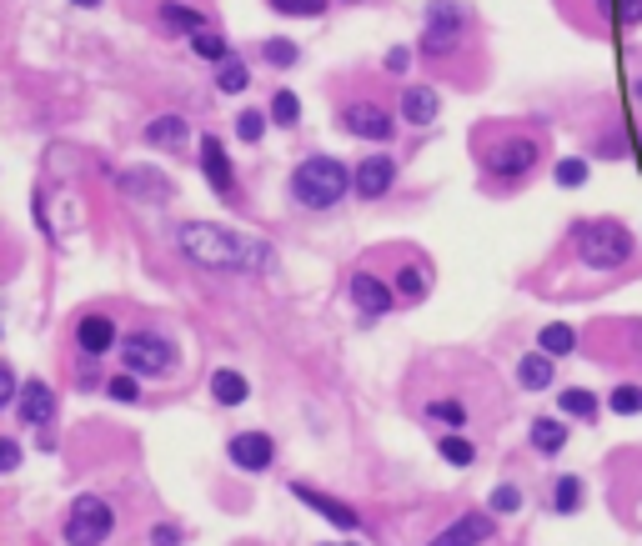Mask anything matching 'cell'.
Masks as SVG:
<instances>
[{"instance_id":"7c38bea8","label":"cell","mask_w":642,"mask_h":546,"mask_svg":"<svg viewBox=\"0 0 642 546\" xmlns=\"http://www.w3.org/2000/svg\"><path fill=\"white\" fill-rule=\"evenodd\" d=\"M201 171L216 186V196H226V201L236 196V176H231V161H226V151H221L216 136H201Z\"/></svg>"},{"instance_id":"836d02e7","label":"cell","mask_w":642,"mask_h":546,"mask_svg":"<svg viewBox=\"0 0 642 546\" xmlns=\"http://www.w3.org/2000/svg\"><path fill=\"white\" fill-rule=\"evenodd\" d=\"M497 516H512V511H522V486L517 481H502L497 491H492V501H487Z\"/></svg>"},{"instance_id":"ffe728a7","label":"cell","mask_w":642,"mask_h":546,"mask_svg":"<svg viewBox=\"0 0 642 546\" xmlns=\"http://www.w3.org/2000/svg\"><path fill=\"white\" fill-rule=\"evenodd\" d=\"M121 191L126 196H141V201H171V181L156 176V171H126L121 176Z\"/></svg>"},{"instance_id":"8992f818","label":"cell","mask_w":642,"mask_h":546,"mask_svg":"<svg viewBox=\"0 0 642 546\" xmlns=\"http://www.w3.org/2000/svg\"><path fill=\"white\" fill-rule=\"evenodd\" d=\"M121 356H126V366H131L136 376H166V371L176 366V346H171L166 336H151V331L126 336V341H121Z\"/></svg>"},{"instance_id":"30bf717a","label":"cell","mask_w":642,"mask_h":546,"mask_svg":"<svg viewBox=\"0 0 642 546\" xmlns=\"http://www.w3.org/2000/svg\"><path fill=\"white\" fill-rule=\"evenodd\" d=\"M352 301H357L362 316H387V311L397 306V291L382 286L372 271H357V276H352Z\"/></svg>"},{"instance_id":"b9f144b4","label":"cell","mask_w":642,"mask_h":546,"mask_svg":"<svg viewBox=\"0 0 642 546\" xmlns=\"http://www.w3.org/2000/svg\"><path fill=\"white\" fill-rule=\"evenodd\" d=\"M11 396H21V386H16V376H11V366L0 361V406H6Z\"/></svg>"},{"instance_id":"9a60e30c","label":"cell","mask_w":642,"mask_h":546,"mask_svg":"<svg viewBox=\"0 0 642 546\" xmlns=\"http://www.w3.org/2000/svg\"><path fill=\"white\" fill-rule=\"evenodd\" d=\"M56 416V391L46 381H26L21 386V421L26 426H46Z\"/></svg>"},{"instance_id":"7a4b0ae2","label":"cell","mask_w":642,"mask_h":546,"mask_svg":"<svg viewBox=\"0 0 642 546\" xmlns=\"http://www.w3.org/2000/svg\"><path fill=\"white\" fill-rule=\"evenodd\" d=\"M547 156V136H537L532 126H482L477 131V161L487 171V181L497 186H517L527 181Z\"/></svg>"},{"instance_id":"8fae6325","label":"cell","mask_w":642,"mask_h":546,"mask_svg":"<svg viewBox=\"0 0 642 546\" xmlns=\"http://www.w3.org/2000/svg\"><path fill=\"white\" fill-rule=\"evenodd\" d=\"M226 451H231V461H236L241 471H266L271 456H276V446H271L266 431H241V436H231Z\"/></svg>"},{"instance_id":"5bb4252c","label":"cell","mask_w":642,"mask_h":546,"mask_svg":"<svg viewBox=\"0 0 642 546\" xmlns=\"http://www.w3.org/2000/svg\"><path fill=\"white\" fill-rule=\"evenodd\" d=\"M76 346H81L86 356H106V351L116 346L111 316H81V321H76Z\"/></svg>"},{"instance_id":"ac0fdd59","label":"cell","mask_w":642,"mask_h":546,"mask_svg":"<svg viewBox=\"0 0 642 546\" xmlns=\"http://www.w3.org/2000/svg\"><path fill=\"white\" fill-rule=\"evenodd\" d=\"M552 361H557V356H547V351H527V356L517 361V386H522V391H547L552 376H557Z\"/></svg>"},{"instance_id":"d6a6232c","label":"cell","mask_w":642,"mask_h":546,"mask_svg":"<svg viewBox=\"0 0 642 546\" xmlns=\"http://www.w3.org/2000/svg\"><path fill=\"white\" fill-rule=\"evenodd\" d=\"M271 121H276V126H296V121H301V101H296L291 91H276V96H271Z\"/></svg>"},{"instance_id":"bcb514c9","label":"cell","mask_w":642,"mask_h":546,"mask_svg":"<svg viewBox=\"0 0 642 546\" xmlns=\"http://www.w3.org/2000/svg\"><path fill=\"white\" fill-rule=\"evenodd\" d=\"M76 6H101V0H76Z\"/></svg>"},{"instance_id":"ba28073f","label":"cell","mask_w":642,"mask_h":546,"mask_svg":"<svg viewBox=\"0 0 642 546\" xmlns=\"http://www.w3.org/2000/svg\"><path fill=\"white\" fill-rule=\"evenodd\" d=\"M347 131H357V136H367V141H392V131H397V121H392V111L387 106H377V101H357V106H347Z\"/></svg>"},{"instance_id":"74e56055","label":"cell","mask_w":642,"mask_h":546,"mask_svg":"<svg viewBox=\"0 0 642 546\" xmlns=\"http://www.w3.org/2000/svg\"><path fill=\"white\" fill-rule=\"evenodd\" d=\"M106 391H111V401H136V396H141V386H136V371H126V376H111V381H106Z\"/></svg>"},{"instance_id":"6da1fadb","label":"cell","mask_w":642,"mask_h":546,"mask_svg":"<svg viewBox=\"0 0 642 546\" xmlns=\"http://www.w3.org/2000/svg\"><path fill=\"white\" fill-rule=\"evenodd\" d=\"M176 246L191 266H206V271H271L276 266V251L261 246V241H241L236 231L226 226H211V221H186L176 231Z\"/></svg>"},{"instance_id":"44dd1931","label":"cell","mask_w":642,"mask_h":546,"mask_svg":"<svg viewBox=\"0 0 642 546\" xmlns=\"http://www.w3.org/2000/svg\"><path fill=\"white\" fill-rule=\"evenodd\" d=\"M567 421L562 416H537L532 421V451H542V456H557L562 446H567Z\"/></svg>"},{"instance_id":"52a82bcc","label":"cell","mask_w":642,"mask_h":546,"mask_svg":"<svg viewBox=\"0 0 642 546\" xmlns=\"http://www.w3.org/2000/svg\"><path fill=\"white\" fill-rule=\"evenodd\" d=\"M111 526H116V511L106 501H96V496H81L71 506V516H66V541L71 546H96V541L111 536Z\"/></svg>"},{"instance_id":"e575fe53","label":"cell","mask_w":642,"mask_h":546,"mask_svg":"<svg viewBox=\"0 0 642 546\" xmlns=\"http://www.w3.org/2000/svg\"><path fill=\"white\" fill-rule=\"evenodd\" d=\"M191 51L206 56V61H226V41L211 36V31H196V36H191Z\"/></svg>"},{"instance_id":"9c48e42d","label":"cell","mask_w":642,"mask_h":546,"mask_svg":"<svg viewBox=\"0 0 642 546\" xmlns=\"http://www.w3.org/2000/svg\"><path fill=\"white\" fill-rule=\"evenodd\" d=\"M392 181H397V161H392V156H367V161L352 171V191L367 196V201H382V196L392 191Z\"/></svg>"},{"instance_id":"4dcf8cb0","label":"cell","mask_w":642,"mask_h":546,"mask_svg":"<svg viewBox=\"0 0 642 546\" xmlns=\"http://www.w3.org/2000/svg\"><path fill=\"white\" fill-rule=\"evenodd\" d=\"M216 86H221L226 96H241V91L251 86V71H246L241 61H231V56H226V61H221V76H216Z\"/></svg>"},{"instance_id":"7402d4cb","label":"cell","mask_w":642,"mask_h":546,"mask_svg":"<svg viewBox=\"0 0 642 546\" xmlns=\"http://www.w3.org/2000/svg\"><path fill=\"white\" fill-rule=\"evenodd\" d=\"M146 141H151V146H161V151H181V146L191 141V131H186V121H181V116H156V121L146 126Z\"/></svg>"},{"instance_id":"f35d334b","label":"cell","mask_w":642,"mask_h":546,"mask_svg":"<svg viewBox=\"0 0 642 546\" xmlns=\"http://www.w3.org/2000/svg\"><path fill=\"white\" fill-rule=\"evenodd\" d=\"M612 11H617V26H622V31H637V26H642V0H617Z\"/></svg>"},{"instance_id":"d590c367","label":"cell","mask_w":642,"mask_h":546,"mask_svg":"<svg viewBox=\"0 0 642 546\" xmlns=\"http://www.w3.org/2000/svg\"><path fill=\"white\" fill-rule=\"evenodd\" d=\"M281 16H321L327 11V0H271Z\"/></svg>"},{"instance_id":"603a6c76","label":"cell","mask_w":642,"mask_h":546,"mask_svg":"<svg viewBox=\"0 0 642 546\" xmlns=\"http://www.w3.org/2000/svg\"><path fill=\"white\" fill-rule=\"evenodd\" d=\"M582 496H587V486H582V476H577V471H562V476L552 481V511H557V516L582 511Z\"/></svg>"},{"instance_id":"d4e9b609","label":"cell","mask_w":642,"mask_h":546,"mask_svg":"<svg viewBox=\"0 0 642 546\" xmlns=\"http://www.w3.org/2000/svg\"><path fill=\"white\" fill-rule=\"evenodd\" d=\"M557 406H562V416H577L582 426H592V421H597V411H602V406H597V396H592L587 386H567V391L557 396Z\"/></svg>"},{"instance_id":"2e32d148","label":"cell","mask_w":642,"mask_h":546,"mask_svg":"<svg viewBox=\"0 0 642 546\" xmlns=\"http://www.w3.org/2000/svg\"><path fill=\"white\" fill-rule=\"evenodd\" d=\"M296 496H301L311 511H321L332 526H342V531H357V526H362V516H357L352 506H342L337 496H321V491H311V486H296Z\"/></svg>"},{"instance_id":"f6af8a7d","label":"cell","mask_w":642,"mask_h":546,"mask_svg":"<svg viewBox=\"0 0 642 546\" xmlns=\"http://www.w3.org/2000/svg\"><path fill=\"white\" fill-rule=\"evenodd\" d=\"M632 101L642 106V71H637V81H632Z\"/></svg>"},{"instance_id":"ab89813d","label":"cell","mask_w":642,"mask_h":546,"mask_svg":"<svg viewBox=\"0 0 642 546\" xmlns=\"http://www.w3.org/2000/svg\"><path fill=\"white\" fill-rule=\"evenodd\" d=\"M261 51H266V61H276V66H291V61H296V46H291V41H266Z\"/></svg>"},{"instance_id":"60d3db41","label":"cell","mask_w":642,"mask_h":546,"mask_svg":"<svg viewBox=\"0 0 642 546\" xmlns=\"http://www.w3.org/2000/svg\"><path fill=\"white\" fill-rule=\"evenodd\" d=\"M21 466V446L11 436H0V471H16Z\"/></svg>"},{"instance_id":"d6986e66","label":"cell","mask_w":642,"mask_h":546,"mask_svg":"<svg viewBox=\"0 0 642 546\" xmlns=\"http://www.w3.org/2000/svg\"><path fill=\"white\" fill-rule=\"evenodd\" d=\"M437 91L432 86H412V91H402V116L412 121V126H432L437 121Z\"/></svg>"},{"instance_id":"83f0119b","label":"cell","mask_w":642,"mask_h":546,"mask_svg":"<svg viewBox=\"0 0 642 546\" xmlns=\"http://www.w3.org/2000/svg\"><path fill=\"white\" fill-rule=\"evenodd\" d=\"M607 411L637 416V411H642V386H637V381H617V386L607 391Z\"/></svg>"},{"instance_id":"4fadbf2b","label":"cell","mask_w":642,"mask_h":546,"mask_svg":"<svg viewBox=\"0 0 642 546\" xmlns=\"http://www.w3.org/2000/svg\"><path fill=\"white\" fill-rule=\"evenodd\" d=\"M497 536V521L492 516H482V511H467V516H457L447 531H437V546H462V541H492Z\"/></svg>"},{"instance_id":"8d00e7d4","label":"cell","mask_w":642,"mask_h":546,"mask_svg":"<svg viewBox=\"0 0 642 546\" xmlns=\"http://www.w3.org/2000/svg\"><path fill=\"white\" fill-rule=\"evenodd\" d=\"M261 131H266V121H261L256 111H241V116H236V136H241L246 146H256V141H261Z\"/></svg>"},{"instance_id":"3957f363","label":"cell","mask_w":642,"mask_h":546,"mask_svg":"<svg viewBox=\"0 0 642 546\" xmlns=\"http://www.w3.org/2000/svg\"><path fill=\"white\" fill-rule=\"evenodd\" d=\"M567 246H572L577 266H587V271H597V276H617V271H627V266H632V256H637L632 231H627L622 221H612V216L572 221Z\"/></svg>"},{"instance_id":"1f68e13d","label":"cell","mask_w":642,"mask_h":546,"mask_svg":"<svg viewBox=\"0 0 642 546\" xmlns=\"http://www.w3.org/2000/svg\"><path fill=\"white\" fill-rule=\"evenodd\" d=\"M427 421H447V426H467V406L457 396H442V401H427Z\"/></svg>"},{"instance_id":"ee69618b","label":"cell","mask_w":642,"mask_h":546,"mask_svg":"<svg viewBox=\"0 0 642 546\" xmlns=\"http://www.w3.org/2000/svg\"><path fill=\"white\" fill-rule=\"evenodd\" d=\"M176 536H181L176 526H156V531H151V541H156V546H161V541H176Z\"/></svg>"},{"instance_id":"7dc6e473","label":"cell","mask_w":642,"mask_h":546,"mask_svg":"<svg viewBox=\"0 0 642 546\" xmlns=\"http://www.w3.org/2000/svg\"><path fill=\"white\" fill-rule=\"evenodd\" d=\"M637 156H642V136H637Z\"/></svg>"},{"instance_id":"4316f807","label":"cell","mask_w":642,"mask_h":546,"mask_svg":"<svg viewBox=\"0 0 642 546\" xmlns=\"http://www.w3.org/2000/svg\"><path fill=\"white\" fill-rule=\"evenodd\" d=\"M211 396H216L221 406H241V401L251 396V386H246V376H236V371H216V376H211Z\"/></svg>"},{"instance_id":"f546056e","label":"cell","mask_w":642,"mask_h":546,"mask_svg":"<svg viewBox=\"0 0 642 546\" xmlns=\"http://www.w3.org/2000/svg\"><path fill=\"white\" fill-rule=\"evenodd\" d=\"M437 451H442V461H452V466H472V461H477V446H472L467 436H457V431H447V436L437 441Z\"/></svg>"},{"instance_id":"7bdbcfd3","label":"cell","mask_w":642,"mask_h":546,"mask_svg":"<svg viewBox=\"0 0 642 546\" xmlns=\"http://www.w3.org/2000/svg\"><path fill=\"white\" fill-rule=\"evenodd\" d=\"M407 66H412V51H407V46H397V51H387V71H392V76H402Z\"/></svg>"},{"instance_id":"e0dca14e","label":"cell","mask_w":642,"mask_h":546,"mask_svg":"<svg viewBox=\"0 0 642 546\" xmlns=\"http://www.w3.org/2000/svg\"><path fill=\"white\" fill-rule=\"evenodd\" d=\"M402 301H422L427 291H432V266L422 261V256H412L407 266H397V286H392Z\"/></svg>"},{"instance_id":"484cf974","label":"cell","mask_w":642,"mask_h":546,"mask_svg":"<svg viewBox=\"0 0 642 546\" xmlns=\"http://www.w3.org/2000/svg\"><path fill=\"white\" fill-rule=\"evenodd\" d=\"M161 26H166V31H176V36H196V31H206V16H201V11L176 6V0H166V6H161Z\"/></svg>"},{"instance_id":"cb8c5ba5","label":"cell","mask_w":642,"mask_h":546,"mask_svg":"<svg viewBox=\"0 0 642 546\" xmlns=\"http://www.w3.org/2000/svg\"><path fill=\"white\" fill-rule=\"evenodd\" d=\"M537 346H542L547 356H572V351L582 346V336H577V326H567V321H552V326H542Z\"/></svg>"},{"instance_id":"277c9868","label":"cell","mask_w":642,"mask_h":546,"mask_svg":"<svg viewBox=\"0 0 642 546\" xmlns=\"http://www.w3.org/2000/svg\"><path fill=\"white\" fill-rule=\"evenodd\" d=\"M347 191H352V171H347L337 156H306V161L291 171V196H296L306 211H332Z\"/></svg>"},{"instance_id":"5b68a950","label":"cell","mask_w":642,"mask_h":546,"mask_svg":"<svg viewBox=\"0 0 642 546\" xmlns=\"http://www.w3.org/2000/svg\"><path fill=\"white\" fill-rule=\"evenodd\" d=\"M462 41H467V11L457 0H432L427 26H422V56L427 61H457Z\"/></svg>"},{"instance_id":"f1b7e54d","label":"cell","mask_w":642,"mask_h":546,"mask_svg":"<svg viewBox=\"0 0 642 546\" xmlns=\"http://www.w3.org/2000/svg\"><path fill=\"white\" fill-rule=\"evenodd\" d=\"M587 171H592V166H587L582 156H562V161L552 166V181H557L562 191H577V186L587 181Z\"/></svg>"}]
</instances>
